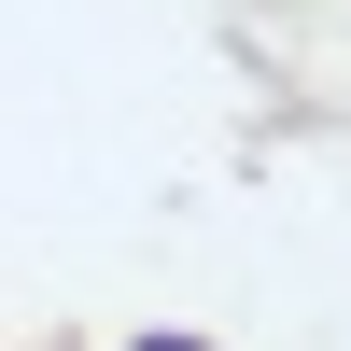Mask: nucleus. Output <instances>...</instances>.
<instances>
[{
	"mask_svg": "<svg viewBox=\"0 0 351 351\" xmlns=\"http://www.w3.org/2000/svg\"><path fill=\"white\" fill-rule=\"evenodd\" d=\"M127 351H211V337H127Z\"/></svg>",
	"mask_w": 351,
	"mask_h": 351,
	"instance_id": "nucleus-1",
	"label": "nucleus"
}]
</instances>
